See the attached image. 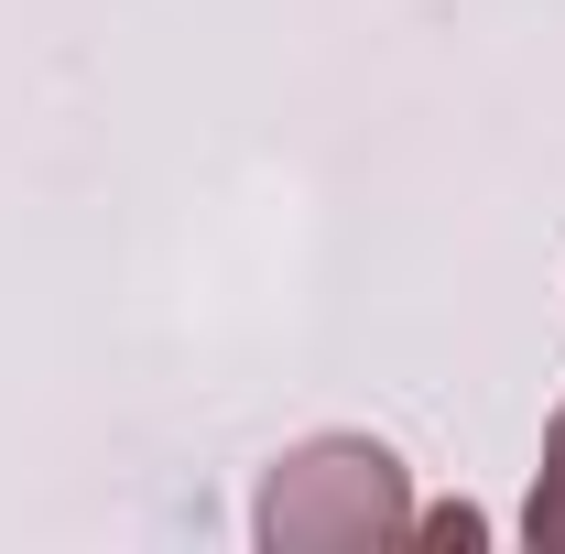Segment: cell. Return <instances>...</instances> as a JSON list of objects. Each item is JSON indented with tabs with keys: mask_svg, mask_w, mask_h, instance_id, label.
<instances>
[{
	"mask_svg": "<svg viewBox=\"0 0 565 554\" xmlns=\"http://www.w3.org/2000/svg\"><path fill=\"white\" fill-rule=\"evenodd\" d=\"M250 522H262L273 554H381V544H414V489H403V457L392 446L316 435V446L273 457Z\"/></svg>",
	"mask_w": 565,
	"mask_h": 554,
	"instance_id": "1",
	"label": "cell"
},
{
	"mask_svg": "<svg viewBox=\"0 0 565 554\" xmlns=\"http://www.w3.org/2000/svg\"><path fill=\"white\" fill-rule=\"evenodd\" d=\"M479 533H490V522H479V511H468V500H446V511H414V544H479Z\"/></svg>",
	"mask_w": 565,
	"mask_h": 554,
	"instance_id": "3",
	"label": "cell"
},
{
	"mask_svg": "<svg viewBox=\"0 0 565 554\" xmlns=\"http://www.w3.org/2000/svg\"><path fill=\"white\" fill-rule=\"evenodd\" d=\"M522 533H533V554H565V403L544 424V468H533V500H522Z\"/></svg>",
	"mask_w": 565,
	"mask_h": 554,
	"instance_id": "2",
	"label": "cell"
}]
</instances>
